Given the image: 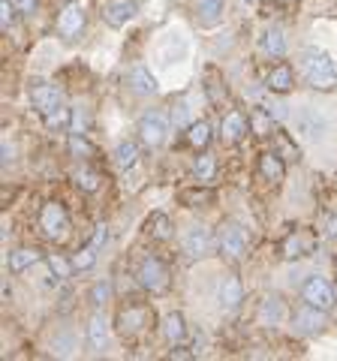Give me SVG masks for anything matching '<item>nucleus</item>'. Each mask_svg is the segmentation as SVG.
<instances>
[{"label":"nucleus","mask_w":337,"mask_h":361,"mask_svg":"<svg viewBox=\"0 0 337 361\" xmlns=\"http://www.w3.org/2000/svg\"><path fill=\"white\" fill-rule=\"evenodd\" d=\"M298 66L301 75L313 90H322V94H331L337 87V66L334 61L325 54L322 49H305L298 54Z\"/></svg>","instance_id":"f257e3e1"},{"label":"nucleus","mask_w":337,"mask_h":361,"mask_svg":"<svg viewBox=\"0 0 337 361\" xmlns=\"http://www.w3.org/2000/svg\"><path fill=\"white\" fill-rule=\"evenodd\" d=\"M151 319H154L151 307H145V304H130V307H123L118 313V331H121V337H139L151 329Z\"/></svg>","instance_id":"f03ea898"},{"label":"nucleus","mask_w":337,"mask_h":361,"mask_svg":"<svg viewBox=\"0 0 337 361\" xmlns=\"http://www.w3.org/2000/svg\"><path fill=\"white\" fill-rule=\"evenodd\" d=\"M301 301L305 304H313V307H319V310H325L329 313L334 304H337V298H334V289H331V283L325 277H307L305 283H301Z\"/></svg>","instance_id":"7ed1b4c3"},{"label":"nucleus","mask_w":337,"mask_h":361,"mask_svg":"<svg viewBox=\"0 0 337 361\" xmlns=\"http://www.w3.org/2000/svg\"><path fill=\"white\" fill-rule=\"evenodd\" d=\"M217 244H220V253L226 259H241L247 250V229L241 223L226 220L217 232Z\"/></svg>","instance_id":"20e7f679"},{"label":"nucleus","mask_w":337,"mask_h":361,"mask_svg":"<svg viewBox=\"0 0 337 361\" xmlns=\"http://www.w3.org/2000/svg\"><path fill=\"white\" fill-rule=\"evenodd\" d=\"M39 229L46 232V238L61 241L66 229H70V217H66V208L61 202H46L39 211Z\"/></svg>","instance_id":"39448f33"},{"label":"nucleus","mask_w":337,"mask_h":361,"mask_svg":"<svg viewBox=\"0 0 337 361\" xmlns=\"http://www.w3.org/2000/svg\"><path fill=\"white\" fill-rule=\"evenodd\" d=\"M136 280H139V286H145L148 292H166L168 271L157 256H145L139 262V268H136Z\"/></svg>","instance_id":"423d86ee"},{"label":"nucleus","mask_w":337,"mask_h":361,"mask_svg":"<svg viewBox=\"0 0 337 361\" xmlns=\"http://www.w3.org/2000/svg\"><path fill=\"white\" fill-rule=\"evenodd\" d=\"M181 250L187 256H193V259H202V256H208L211 250H214V235H211L208 226H190V229L184 232V238H181Z\"/></svg>","instance_id":"0eeeda50"},{"label":"nucleus","mask_w":337,"mask_h":361,"mask_svg":"<svg viewBox=\"0 0 337 361\" xmlns=\"http://www.w3.org/2000/svg\"><path fill=\"white\" fill-rule=\"evenodd\" d=\"M27 97H30V106L37 109L39 115H49V111L63 106V94L54 85H49V82H33Z\"/></svg>","instance_id":"6e6552de"},{"label":"nucleus","mask_w":337,"mask_h":361,"mask_svg":"<svg viewBox=\"0 0 337 361\" xmlns=\"http://www.w3.org/2000/svg\"><path fill=\"white\" fill-rule=\"evenodd\" d=\"M166 135H168V123H166L163 115L151 111V115L139 118V139H142V145H148V148H160V145L166 142Z\"/></svg>","instance_id":"1a4fd4ad"},{"label":"nucleus","mask_w":337,"mask_h":361,"mask_svg":"<svg viewBox=\"0 0 337 361\" xmlns=\"http://www.w3.org/2000/svg\"><path fill=\"white\" fill-rule=\"evenodd\" d=\"M292 325H295L298 334H319L325 325H329V319H325V310L313 307V304H305V307H298L292 313Z\"/></svg>","instance_id":"9d476101"},{"label":"nucleus","mask_w":337,"mask_h":361,"mask_svg":"<svg viewBox=\"0 0 337 361\" xmlns=\"http://www.w3.org/2000/svg\"><path fill=\"white\" fill-rule=\"evenodd\" d=\"M313 247H317V235H313L310 229H295L292 235L283 238L280 253H283V259H301V256L313 253Z\"/></svg>","instance_id":"9b49d317"},{"label":"nucleus","mask_w":337,"mask_h":361,"mask_svg":"<svg viewBox=\"0 0 337 361\" xmlns=\"http://www.w3.org/2000/svg\"><path fill=\"white\" fill-rule=\"evenodd\" d=\"M85 30V9L78 4H66L58 16V33L63 39H75Z\"/></svg>","instance_id":"f8f14e48"},{"label":"nucleus","mask_w":337,"mask_h":361,"mask_svg":"<svg viewBox=\"0 0 337 361\" xmlns=\"http://www.w3.org/2000/svg\"><path fill=\"white\" fill-rule=\"evenodd\" d=\"M295 127H298V133L305 135V139L317 142V139H322V135H325L329 123H325V118L319 115L317 109H301L298 115H295Z\"/></svg>","instance_id":"ddd939ff"},{"label":"nucleus","mask_w":337,"mask_h":361,"mask_svg":"<svg viewBox=\"0 0 337 361\" xmlns=\"http://www.w3.org/2000/svg\"><path fill=\"white\" fill-rule=\"evenodd\" d=\"M193 13L202 27H214L223 21L226 13V0H193Z\"/></svg>","instance_id":"4468645a"},{"label":"nucleus","mask_w":337,"mask_h":361,"mask_svg":"<svg viewBox=\"0 0 337 361\" xmlns=\"http://www.w3.org/2000/svg\"><path fill=\"white\" fill-rule=\"evenodd\" d=\"M265 85L271 94H289L292 85H295V70L289 63H274L265 75Z\"/></svg>","instance_id":"2eb2a0df"},{"label":"nucleus","mask_w":337,"mask_h":361,"mask_svg":"<svg viewBox=\"0 0 337 361\" xmlns=\"http://www.w3.org/2000/svg\"><path fill=\"white\" fill-rule=\"evenodd\" d=\"M136 13H139V4H136V0H111V4L106 6L103 18H106L109 27H123Z\"/></svg>","instance_id":"dca6fc26"},{"label":"nucleus","mask_w":337,"mask_h":361,"mask_svg":"<svg viewBox=\"0 0 337 361\" xmlns=\"http://www.w3.org/2000/svg\"><path fill=\"white\" fill-rule=\"evenodd\" d=\"M250 130V121H247L241 111H226L220 121V133H223V139L226 142H238L244 139V133Z\"/></svg>","instance_id":"f3484780"},{"label":"nucleus","mask_w":337,"mask_h":361,"mask_svg":"<svg viewBox=\"0 0 337 361\" xmlns=\"http://www.w3.org/2000/svg\"><path fill=\"white\" fill-rule=\"evenodd\" d=\"M259 175L265 180H271V184H280L286 175V166H283V157H280L277 151H265L259 157Z\"/></svg>","instance_id":"a211bd4d"},{"label":"nucleus","mask_w":337,"mask_h":361,"mask_svg":"<svg viewBox=\"0 0 337 361\" xmlns=\"http://www.w3.org/2000/svg\"><path fill=\"white\" fill-rule=\"evenodd\" d=\"M217 298H220V304H223L226 310H235V307H238V304L244 301V286H241V280L235 277V274H229V277L220 283Z\"/></svg>","instance_id":"6ab92c4d"},{"label":"nucleus","mask_w":337,"mask_h":361,"mask_svg":"<svg viewBox=\"0 0 337 361\" xmlns=\"http://www.w3.org/2000/svg\"><path fill=\"white\" fill-rule=\"evenodd\" d=\"M39 259H42V253L37 247H16V250L9 253V271H13V274H25V271L37 265Z\"/></svg>","instance_id":"aec40b11"},{"label":"nucleus","mask_w":337,"mask_h":361,"mask_svg":"<svg viewBox=\"0 0 337 361\" xmlns=\"http://www.w3.org/2000/svg\"><path fill=\"white\" fill-rule=\"evenodd\" d=\"M259 51L265 54V58H283V54H286V37H283V30L268 27L262 37H259Z\"/></svg>","instance_id":"412c9836"},{"label":"nucleus","mask_w":337,"mask_h":361,"mask_svg":"<svg viewBox=\"0 0 337 361\" xmlns=\"http://www.w3.org/2000/svg\"><path fill=\"white\" fill-rule=\"evenodd\" d=\"M130 87L142 97H154L157 94V78H154V73H148V66H133Z\"/></svg>","instance_id":"4be33fe9"},{"label":"nucleus","mask_w":337,"mask_h":361,"mask_svg":"<svg viewBox=\"0 0 337 361\" xmlns=\"http://www.w3.org/2000/svg\"><path fill=\"white\" fill-rule=\"evenodd\" d=\"M87 346L94 349V353H99V349L109 346V325L103 316H91V322H87Z\"/></svg>","instance_id":"5701e85b"},{"label":"nucleus","mask_w":337,"mask_h":361,"mask_svg":"<svg viewBox=\"0 0 337 361\" xmlns=\"http://www.w3.org/2000/svg\"><path fill=\"white\" fill-rule=\"evenodd\" d=\"M283 316H286V307H283V301H280L277 295H268L262 301V307H259V322L262 325H280L283 322Z\"/></svg>","instance_id":"b1692460"},{"label":"nucleus","mask_w":337,"mask_h":361,"mask_svg":"<svg viewBox=\"0 0 337 361\" xmlns=\"http://www.w3.org/2000/svg\"><path fill=\"white\" fill-rule=\"evenodd\" d=\"M73 180L85 190V193H97V190L103 187V175H99L94 166H78L73 172Z\"/></svg>","instance_id":"393cba45"},{"label":"nucleus","mask_w":337,"mask_h":361,"mask_svg":"<svg viewBox=\"0 0 337 361\" xmlns=\"http://www.w3.org/2000/svg\"><path fill=\"white\" fill-rule=\"evenodd\" d=\"M163 334L168 343H181L187 337V325H184V316L181 313H166L163 319Z\"/></svg>","instance_id":"a878e982"},{"label":"nucleus","mask_w":337,"mask_h":361,"mask_svg":"<svg viewBox=\"0 0 337 361\" xmlns=\"http://www.w3.org/2000/svg\"><path fill=\"white\" fill-rule=\"evenodd\" d=\"M187 142H190V148L193 151H205L208 142H211V127L205 121H193L187 127Z\"/></svg>","instance_id":"bb28decb"},{"label":"nucleus","mask_w":337,"mask_h":361,"mask_svg":"<svg viewBox=\"0 0 337 361\" xmlns=\"http://www.w3.org/2000/svg\"><path fill=\"white\" fill-rule=\"evenodd\" d=\"M139 154H142V148L136 142H121L118 148H115V163H118V169H133L139 163Z\"/></svg>","instance_id":"cd10ccee"},{"label":"nucleus","mask_w":337,"mask_h":361,"mask_svg":"<svg viewBox=\"0 0 337 361\" xmlns=\"http://www.w3.org/2000/svg\"><path fill=\"white\" fill-rule=\"evenodd\" d=\"M42 118H46V127H49V130L58 133V130H66V127L73 123V109L58 106L54 111H49V115H42Z\"/></svg>","instance_id":"c85d7f7f"},{"label":"nucleus","mask_w":337,"mask_h":361,"mask_svg":"<svg viewBox=\"0 0 337 361\" xmlns=\"http://www.w3.org/2000/svg\"><path fill=\"white\" fill-rule=\"evenodd\" d=\"M247 121H250V130H253L256 135H271V130H274L271 115H265L262 109H253V115L247 118Z\"/></svg>","instance_id":"c756f323"},{"label":"nucleus","mask_w":337,"mask_h":361,"mask_svg":"<svg viewBox=\"0 0 337 361\" xmlns=\"http://www.w3.org/2000/svg\"><path fill=\"white\" fill-rule=\"evenodd\" d=\"M148 229L157 241H166V238H172V223H168L166 214H154V217L148 220Z\"/></svg>","instance_id":"7c9ffc66"},{"label":"nucleus","mask_w":337,"mask_h":361,"mask_svg":"<svg viewBox=\"0 0 337 361\" xmlns=\"http://www.w3.org/2000/svg\"><path fill=\"white\" fill-rule=\"evenodd\" d=\"M97 250H99V247L85 244L82 250H78V253L73 256V268H75V271H87V268H94V262H97Z\"/></svg>","instance_id":"2f4dec72"},{"label":"nucleus","mask_w":337,"mask_h":361,"mask_svg":"<svg viewBox=\"0 0 337 361\" xmlns=\"http://www.w3.org/2000/svg\"><path fill=\"white\" fill-rule=\"evenodd\" d=\"M70 151H73L75 157H85V160H91V157L97 154V148H94V145H91V142H87V139H85V135H82V133H75V135H70Z\"/></svg>","instance_id":"473e14b6"},{"label":"nucleus","mask_w":337,"mask_h":361,"mask_svg":"<svg viewBox=\"0 0 337 361\" xmlns=\"http://www.w3.org/2000/svg\"><path fill=\"white\" fill-rule=\"evenodd\" d=\"M193 175H196V180H211V178H214V157H208V154L196 157Z\"/></svg>","instance_id":"72a5a7b5"},{"label":"nucleus","mask_w":337,"mask_h":361,"mask_svg":"<svg viewBox=\"0 0 337 361\" xmlns=\"http://www.w3.org/2000/svg\"><path fill=\"white\" fill-rule=\"evenodd\" d=\"M75 346H78V341H75V337L73 334H58V337H54V341H51V349H54V355H73L75 353Z\"/></svg>","instance_id":"f704fd0d"},{"label":"nucleus","mask_w":337,"mask_h":361,"mask_svg":"<svg viewBox=\"0 0 337 361\" xmlns=\"http://www.w3.org/2000/svg\"><path fill=\"white\" fill-rule=\"evenodd\" d=\"M49 271H51V274H58L61 280H66V277H70L73 274V259H63V256H49Z\"/></svg>","instance_id":"c9c22d12"},{"label":"nucleus","mask_w":337,"mask_h":361,"mask_svg":"<svg viewBox=\"0 0 337 361\" xmlns=\"http://www.w3.org/2000/svg\"><path fill=\"white\" fill-rule=\"evenodd\" d=\"M109 298H111V286L106 283V280H103V283H94V286H91V301L97 304V307H103Z\"/></svg>","instance_id":"e433bc0d"},{"label":"nucleus","mask_w":337,"mask_h":361,"mask_svg":"<svg viewBox=\"0 0 337 361\" xmlns=\"http://www.w3.org/2000/svg\"><path fill=\"white\" fill-rule=\"evenodd\" d=\"M208 199H211L208 190H196V193L193 190H181V202L187 208H196V202H208Z\"/></svg>","instance_id":"4c0bfd02"},{"label":"nucleus","mask_w":337,"mask_h":361,"mask_svg":"<svg viewBox=\"0 0 337 361\" xmlns=\"http://www.w3.org/2000/svg\"><path fill=\"white\" fill-rule=\"evenodd\" d=\"M172 127H190V111L184 103L175 106V115H172Z\"/></svg>","instance_id":"58836bf2"},{"label":"nucleus","mask_w":337,"mask_h":361,"mask_svg":"<svg viewBox=\"0 0 337 361\" xmlns=\"http://www.w3.org/2000/svg\"><path fill=\"white\" fill-rule=\"evenodd\" d=\"M13 16H16L13 0H4V4H0V25L9 27V25H13Z\"/></svg>","instance_id":"ea45409f"},{"label":"nucleus","mask_w":337,"mask_h":361,"mask_svg":"<svg viewBox=\"0 0 337 361\" xmlns=\"http://www.w3.org/2000/svg\"><path fill=\"white\" fill-rule=\"evenodd\" d=\"M13 6H16L18 16H30V13H37L39 0H13Z\"/></svg>","instance_id":"a19ab883"},{"label":"nucleus","mask_w":337,"mask_h":361,"mask_svg":"<svg viewBox=\"0 0 337 361\" xmlns=\"http://www.w3.org/2000/svg\"><path fill=\"white\" fill-rule=\"evenodd\" d=\"M277 145H280V151H283L286 157H292V160H298V148H295L292 142H286L283 135H277Z\"/></svg>","instance_id":"79ce46f5"},{"label":"nucleus","mask_w":337,"mask_h":361,"mask_svg":"<svg viewBox=\"0 0 337 361\" xmlns=\"http://www.w3.org/2000/svg\"><path fill=\"white\" fill-rule=\"evenodd\" d=\"M329 232H331V235H337V214H334V217L329 220Z\"/></svg>","instance_id":"37998d69"},{"label":"nucleus","mask_w":337,"mask_h":361,"mask_svg":"<svg viewBox=\"0 0 337 361\" xmlns=\"http://www.w3.org/2000/svg\"><path fill=\"white\" fill-rule=\"evenodd\" d=\"M277 4H292V0H277Z\"/></svg>","instance_id":"c03bdc74"},{"label":"nucleus","mask_w":337,"mask_h":361,"mask_svg":"<svg viewBox=\"0 0 337 361\" xmlns=\"http://www.w3.org/2000/svg\"><path fill=\"white\" fill-rule=\"evenodd\" d=\"M334 187H337V172H334Z\"/></svg>","instance_id":"a18cd8bd"},{"label":"nucleus","mask_w":337,"mask_h":361,"mask_svg":"<svg viewBox=\"0 0 337 361\" xmlns=\"http://www.w3.org/2000/svg\"><path fill=\"white\" fill-rule=\"evenodd\" d=\"M244 4H253V0H244Z\"/></svg>","instance_id":"49530a36"}]
</instances>
